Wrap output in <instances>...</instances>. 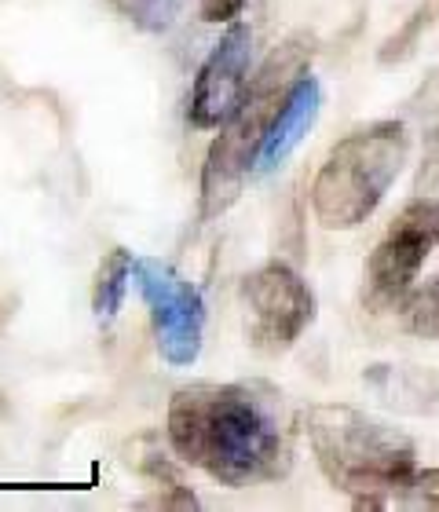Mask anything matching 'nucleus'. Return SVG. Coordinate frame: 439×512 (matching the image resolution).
Returning <instances> with one entry per match:
<instances>
[{
  "instance_id": "nucleus-9",
  "label": "nucleus",
  "mask_w": 439,
  "mask_h": 512,
  "mask_svg": "<svg viewBox=\"0 0 439 512\" xmlns=\"http://www.w3.org/2000/svg\"><path fill=\"white\" fill-rule=\"evenodd\" d=\"M319 107H322L319 81L311 74H300L290 85V92H286V99H282V107H279V114H275V121H271L264 143H260L257 176L275 172L282 161L300 147V139L308 136V128L319 118Z\"/></svg>"
},
{
  "instance_id": "nucleus-17",
  "label": "nucleus",
  "mask_w": 439,
  "mask_h": 512,
  "mask_svg": "<svg viewBox=\"0 0 439 512\" xmlns=\"http://www.w3.org/2000/svg\"><path fill=\"white\" fill-rule=\"evenodd\" d=\"M246 8V0H202L205 22H235Z\"/></svg>"
},
{
  "instance_id": "nucleus-1",
  "label": "nucleus",
  "mask_w": 439,
  "mask_h": 512,
  "mask_svg": "<svg viewBox=\"0 0 439 512\" xmlns=\"http://www.w3.org/2000/svg\"><path fill=\"white\" fill-rule=\"evenodd\" d=\"M169 443L224 487L279 480L290 469L279 395L264 384H191L169 403Z\"/></svg>"
},
{
  "instance_id": "nucleus-18",
  "label": "nucleus",
  "mask_w": 439,
  "mask_h": 512,
  "mask_svg": "<svg viewBox=\"0 0 439 512\" xmlns=\"http://www.w3.org/2000/svg\"><path fill=\"white\" fill-rule=\"evenodd\" d=\"M418 194H425V198H439V150L425 161V169H421Z\"/></svg>"
},
{
  "instance_id": "nucleus-13",
  "label": "nucleus",
  "mask_w": 439,
  "mask_h": 512,
  "mask_svg": "<svg viewBox=\"0 0 439 512\" xmlns=\"http://www.w3.org/2000/svg\"><path fill=\"white\" fill-rule=\"evenodd\" d=\"M410 107V121L418 125V132L429 143H439V70H432L425 77V85L414 92V99L407 103Z\"/></svg>"
},
{
  "instance_id": "nucleus-7",
  "label": "nucleus",
  "mask_w": 439,
  "mask_h": 512,
  "mask_svg": "<svg viewBox=\"0 0 439 512\" xmlns=\"http://www.w3.org/2000/svg\"><path fill=\"white\" fill-rule=\"evenodd\" d=\"M246 333L264 355L290 352L315 319V297L308 282L286 264H264L246 278Z\"/></svg>"
},
{
  "instance_id": "nucleus-11",
  "label": "nucleus",
  "mask_w": 439,
  "mask_h": 512,
  "mask_svg": "<svg viewBox=\"0 0 439 512\" xmlns=\"http://www.w3.org/2000/svg\"><path fill=\"white\" fill-rule=\"evenodd\" d=\"M132 260L129 249H110L103 256V264H99V275H96V293H92V308L103 322H110L114 315L121 311L125 304V293H129V282H132Z\"/></svg>"
},
{
  "instance_id": "nucleus-3",
  "label": "nucleus",
  "mask_w": 439,
  "mask_h": 512,
  "mask_svg": "<svg viewBox=\"0 0 439 512\" xmlns=\"http://www.w3.org/2000/svg\"><path fill=\"white\" fill-rule=\"evenodd\" d=\"M410 154L403 121H374L344 136L311 183V213L326 231H352L385 202Z\"/></svg>"
},
{
  "instance_id": "nucleus-8",
  "label": "nucleus",
  "mask_w": 439,
  "mask_h": 512,
  "mask_svg": "<svg viewBox=\"0 0 439 512\" xmlns=\"http://www.w3.org/2000/svg\"><path fill=\"white\" fill-rule=\"evenodd\" d=\"M249 59H253V30L235 19L194 77L191 103H187V118L194 128H224L235 118L249 88Z\"/></svg>"
},
{
  "instance_id": "nucleus-10",
  "label": "nucleus",
  "mask_w": 439,
  "mask_h": 512,
  "mask_svg": "<svg viewBox=\"0 0 439 512\" xmlns=\"http://www.w3.org/2000/svg\"><path fill=\"white\" fill-rule=\"evenodd\" d=\"M370 388H374L388 406H399V410H410L407 399H418L421 414L436 406V381L421 370H403V366H374L370 370Z\"/></svg>"
},
{
  "instance_id": "nucleus-14",
  "label": "nucleus",
  "mask_w": 439,
  "mask_h": 512,
  "mask_svg": "<svg viewBox=\"0 0 439 512\" xmlns=\"http://www.w3.org/2000/svg\"><path fill=\"white\" fill-rule=\"evenodd\" d=\"M407 326L425 341L439 337V278H432L429 286H421L407 304Z\"/></svg>"
},
{
  "instance_id": "nucleus-5",
  "label": "nucleus",
  "mask_w": 439,
  "mask_h": 512,
  "mask_svg": "<svg viewBox=\"0 0 439 512\" xmlns=\"http://www.w3.org/2000/svg\"><path fill=\"white\" fill-rule=\"evenodd\" d=\"M132 282L150 311L161 359L169 366H191L202 355L205 333V300L198 286L187 282L172 264L154 260V256L136 260Z\"/></svg>"
},
{
  "instance_id": "nucleus-2",
  "label": "nucleus",
  "mask_w": 439,
  "mask_h": 512,
  "mask_svg": "<svg viewBox=\"0 0 439 512\" xmlns=\"http://www.w3.org/2000/svg\"><path fill=\"white\" fill-rule=\"evenodd\" d=\"M304 432L322 476L337 491L355 494V509H381L385 494H407L418 472L414 443L352 406H311Z\"/></svg>"
},
{
  "instance_id": "nucleus-4",
  "label": "nucleus",
  "mask_w": 439,
  "mask_h": 512,
  "mask_svg": "<svg viewBox=\"0 0 439 512\" xmlns=\"http://www.w3.org/2000/svg\"><path fill=\"white\" fill-rule=\"evenodd\" d=\"M304 74V48L286 44L282 55H275L264 74L257 77V85L246 88V99L238 103L235 118L220 128L216 143L209 147L202 172V209L205 216L224 213L227 205L235 202L242 183L249 176H257V154L260 143L268 136L271 121L279 114L282 99L290 92V85Z\"/></svg>"
},
{
  "instance_id": "nucleus-16",
  "label": "nucleus",
  "mask_w": 439,
  "mask_h": 512,
  "mask_svg": "<svg viewBox=\"0 0 439 512\" xmlns=\"http://www.w3.org/2000/svg\"><path fill=\"white\" fill-rule=\"evenodd\" d=\"M407 494H418L421 505H432V509H439V469L414 472V480H410Z\"/></svg>"
},
{
  "instance_id": "nucleus-15",
  "label": "nucleus",
  "mask_w": 439,
  "mask_h": 512,
  "mask_svg": "<svg viewBox=\"0 0 439 512\" xmlns=\"http://www.w3.org/2000/svg\"><path fill=\"white\" fill-rule=\"evenodd\" d=\"M429 19H432V8H425V11H418L414 19L403 26V30L392 37V41L385 44V52H381V63H396V59H407L410 55V44L418 41V33L429 26Z\"/></svg>"
},
{
  "instance_id": "nucleus-12",
  "label": "nucleus",
  "mask_w": 439,
  "mask_h": 512,
  "mask_svg": "<svg viewBox=\"0 0 439 512\" xmlns=\"http://www.w3.org/2000/svg\"><path fill=\"white\" fill-rule=\"evenodd\" d=\"M110 4L143 30H169L183 8V0H110Z\"/></svg>"
},
{
  "instance_id": "nucleus-6",
  "label": "nucleus",
  "mask_w": 439,
  "mask_h": 512,
  "mask_svg": "<svg viewBox=\"0 0 439 512\" xmlns=\"http://www.w3.org/2000/svg\"><path fill=\"white\" fill-rule=\"evenodd\" d=\"M439 242V205L436 198H414L399 209L385 238L374 246L366 260V304L385 311L407 297L418 278L425 256Z\"/></svg>"
}]
</instances>
